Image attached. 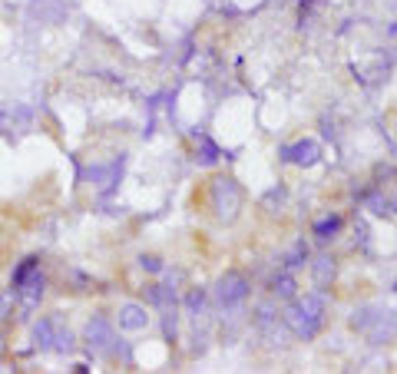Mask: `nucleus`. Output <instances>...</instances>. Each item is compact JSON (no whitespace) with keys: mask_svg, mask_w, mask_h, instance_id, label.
I'll return each mask as SVG.
<instances>
[{"mask_svg":"<svg viewBox=\"0 0 397 374\" xmlns=\"http://www.w3.org/2000/svg\"><path fill=\"white\" fill-rule=\"evenodd\" d=\"M86 341H90V348H96V351H109L113 341H116V331H113V325H109L107 318H90Z\"/></svg>","mask_w":397,"mask_h":374,"instance_id":"9","label":"nucleus"},{"mask_svg":"<svg viewBox=\"0 0 397 374\" xmlns=\"http://www.w3.org/2000/svg\"><path fill=\"white\" fill-rule=\"evenodd\" d=\"M335 278H338V262L331 255H318V258L311 262V282H315V288H318V292H328V288L335 285Z\"/></svg>","mask_w":397,"mask_h":374,"instance_id":"10","label":"nucleus"},{"mask_svg":"<svg viewBox=\"0 0 397 374\" xmlns=\"http://www.w3.org/2000/svg\"><path fill=\"white\" fill-rule=\"evenodd\" d=\"M391 37H397V24H394V27H391Z\"/></svg>","mask_w":397,"mask_h":374,"instance_id":"16","label":"nucleus"},{"mask_svg":"<svg viewBox=\"0 0 397 374\" xmlns=\"http://www.w3.org/2000/svg\"><path fill=\"white\" fill-rule=\"evenodd\" d=\"M33 335H37L40 348H53V351H70L73 348V335H70V328L60 325V318H44L33 328Z\"/></svg>","mask_w":397,"mask_h":374,"instance_id":"5","label":"nucleus"},{"mask_svg":"<svg viewBox=\"0 0 397 374\" xmlns=\"http://www.w3.org/2000/svg\"><path fill=\"white\" fill-rule=\"evenodd\" d=\"M308 258H311V245H308L305 239H295L288 245V252H285V269L295 271V269H302Z\"/></svg>","mask_w":397,"mask_h":374,"instance_id":"12","label":"nucleus"},{"mask_svg":"<svg viewBox=\"0 0 397 374\" xmlns=\"http://www.w3.org/2000/svg\"><path fill=\"white\" fill-rule=\"evenodd\" d=\"M278 156H281V163L308 169V166H315L321 159V146H318V139H295V143H285L278 150Z\"/></svg>","mask_w":397,"mask_h":374,"instance_id":"6","label":"nucleus"},{"mask_svg":"<svg viewBox=\"0 0 397 374\" xmlns=\"http://www.w3.org/2000/svg\"><path fill=\"white\" fill-rule=\"evenodd\" d=\"M202 305H205V292H202V288H192V292L185 295V312L198 314V312H202Z\"/></svg>","mask_w":397,"mask_h":374,"instance_id":"13","label":"nucleus"},{"mask_svg":"<svg viewBox=\"0 0 397 374\" xmlns=\"http://www.w3.org/2000/svg\"><path fill=\"white\" fill-rule=\"evenodd\" d=\"M139 269L142 271H163V258H159V255H139Z\"/></svg>","mask_w":397,"mask_h":374,"instance_id":"14","label":"nucleus"},{"mask_svg":"<svg viewBox=\"0 0 397 374\" xmlns=\"http://www.w3.org/2000/svg\"><path fill=\"white\" fill-rule=\"evenodd\" d=\"M116 325H120V331H146L149 328V312L136 301H126L116 312Z\"/></svg>","mask_w":397,"mask_h":374,"instance_id":"7","label":"nucleus"},{"mask_svg":"<svg viewBox=\"0 0 397 374\" xmlns=\"http://www.w3.org/2000/svg\"><path fill=\"white\" fill-rule=\"evenodd\" d=\"M285 325L291 328L295 338H302V341H315L321 331H324V325H328L324 299H321L318 292H308V295H295V299H288Z\"/></svg>","mask_w":397,"mask_h":374,"instance_id":"1","label":"nucleus"},{"mask_svg":"<svg viewBox=\"0 0 397 374\" xmlns=\"http://www.w3.org/2000/svg\"><path fill=\"white\" fill-rule=\"evenodd\" d=\"M387 209H391V212H397V193L391 195V199H387Z\"/></svg>","mask_w":397,"mask_h":374,"instance_id":"15","label":"nucleus"},{"mask_svg":"<svg viewBox=\"0 0 397 374\" xmlns=\"http://www.w3.org/2000/svg\"><path fill=\"white\" fill-rule=\"evenodd\" d=\"M248 295H252V282H248V275H242L239 269H229L225 275H219V282H215V288H212L215 305L225 308V312L245 305Z\"/></svg>","mask_w":397,"mask_h":374,"instance_id":"3","label":"nucleus"},{"mask_svg":"<svg viewBox=\"0 0 397 374\" xmlns=\"http://www.w3.org/2000/svg\"><path fill=\"white\" fill-rule=\"evenodd\" d=\"M341 229H344V215L341 212H328V215H321L318 222L311 225V235L318 245H328V242H335L341 235Z\"/></svg>","mask_w":397,"mask_h":374,"instance_id":"8","label":"nucleus"},{"mask_svg":"<svg viewBox=\"0 0 397 374\" xmlns=\"http://www.w3.org/2000/svg\"><path fill=\"white\" fill-rule=\"evenodd\" d=\"M242 186L232 179V176H215L212 186H209V206H212L215 219L219 222H235L239 219V212H242Z\"/></svg>","mask_w":397,"mask_h":374,"instance_id":"2","label":"nucleus"},{"mask_svg":"<svg viewBox=\"0 0 397 374\" xmlns=\"http://www.w3.org/2000/svg\"><path fill=\"white\" fill-rule=\"evenodd\" d=\"M44 271H40V262L37 258H27V262H20V269L14 271V292L20 295V301L33 308L37 301L44 299Z\"/></svg>","mask_w":397,"mask_h":374,"instance_id":"4","label":"nucleus"},{"mask_svg":"<svg viewBox=\"0 0 397 374\" xmlns=\"http://www.w3.org/2000/svg\"><path fill=\"white\" fill-rule=\"evenodd\" d=\"M268 292H272V299L288 301V299H295V295H298V282H295V275L285 269V271H278L275 278L268 282Z\"/></svg>","mask_w":397,"mask_h":374,"instance_id":"11","label":"nucleus"}]
</instances>
